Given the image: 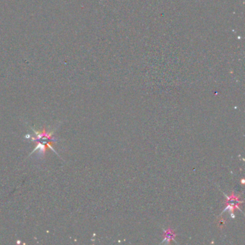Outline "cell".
<instances>
[{
	"label": "cell",
	"mask_w": 245,
	"mask_h": 245,
	"mask_svg": "<svg viewBox=\"0 0 245 245\" xmlns=\"http://www.w3.org/2000/svg\"><path fill=\"white\" fill-rule=\"evenodd\" d=\"M164 236H165V238H164L163 242H166V243L168 244L169 242H171V240H172L174 239L176 234H175L174 232L172 231V229H168L167 230H166V231H165Z\"/></svg>",
	"instance_id": "6da1fadb"
}]
</instances>
